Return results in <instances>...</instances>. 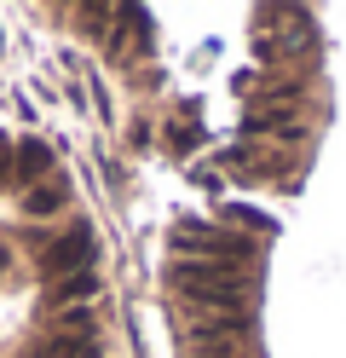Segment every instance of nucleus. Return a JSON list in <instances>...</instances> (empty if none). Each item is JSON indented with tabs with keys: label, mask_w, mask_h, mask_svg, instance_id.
<instances>
[{
	"label": "nucleus",
	"mask_w": 346,
	"mask_h": 358,
	"mask_svg": "<svg viewBox=\"0 0 346 358\" xmlns=\"http://www.w3.org/2000/svg\"><path fill=\"white\" fill-rule=\"evenodd\" d=\"M168 283L185 295V312H248L254 295V266H208V260H179Z\"/></svg>",
	"instance_id": "1"
},
{
	"label": "nucleus",
	"mask_w": 346,
	"mask_h": 358,
	"mask_svg": "<svg viewBox=\"0 0 346 358\" xmlns=\"http://www.w3.org/2000/svg\"><path fill=\"white\" fill-rule=\"evenodd\" d=\"M173 249H185L191 260H208V266H248L260 243L225 231V226H208V220H185L173 231Z\"/></svg>",
	"instance_id": "2"
},
{
	"label": "nucleus",
	"mask_w": 346,
	"mask_h": 358,
	"mask_svg": "<svg viewBox=\"0 0 346 358\" xmlns=\"http://www.w3.org/2000/svg\"><path fill=\"white\" fill-rule=\"evenodd\" d=\"M179 335L191 352H231L254 335V312H185Z\"/></svg>",
	"instance_id": "3"
},
{
	"label": "nucleus",
	"mask_w": 346,
	"mask_h": 358,
	"mask_svg": "<svg viewBox=\"0 0 346 358\" xmlns=\"http://www.w3.org/2000/svg\"><path fill=\"white\" fill-rule=\"evenodd\" d=\"M41 278H75V272H92V231L87 226H69V231H58L52 243L41 249Z\"/></svg>",
	"instance_id": "4"
},
{
	"label": "nucleus",
	"mask_w": 346,
	"mask_h": 358,
	"mask_svg": "<svg viewBox=\"0 0 346 358\" xmlns=\"http://www.w3.org/2000/svg\"><path fill=\"white\" fill-rule=\"evenodd\" d=\"M12 179H35V185H41V179H52V150H46L41 139H17V150H12Z\"/></svg>",
	"instance_id": "5"
},
{
	"label": "nucleus",
	"mask_w": 346,
	"mask_h": 358,
	"mask_svg": "<svg viewBox=\"0 0 346 358\" xmlns=\"http://www.w3.org/2000/svg\"><path fill=\"white\" fill-rule=\"evenodd\" d=\"M64 203H69V185H64L58 173H52V179H41V185H29V191H23V214H35V220H41V214H58Z\"/></svg>",
	"instance_id": "6"
},
{
	"label": "nucleus",
	"mask_w": 346,
	"mask_h": 358,
	"mask_svg": "<svg viewBox=\"0 0 346 358\" xmlns=\"http://www.w3.org/2000/svg\"><path fill=\"white\" fill-rule=\"evenodd\" d=\"M35 358H99V341H92V335L58 329V335H46V341L35 347Z\"/></svg>",
	"instance_id": "7"
},
{
	"label": "nucleus",
	"mask_w": 346,
	"mask_h": 358,
	"mask_svg": "<svg viewBox=\"0 0 346 358\" xmlns=\"http://www.w3.org/2000/svg\"><path fill=\"white\" fill-rule=\"evenodd\" d=\"M92 295H99V272H75V278H58L52 289H46V301H52V306H81Z\"/></svg>",
	"instance_id": "8"
},
{
	"label": "nucleus",
	"mask_w": 346,
	"mask_h": 358,
	"mask_svg": "<svg viewBox=\"0 0 346 358\" xmlns=\"http://www.w3.org/2000/svg\"><path fill=\"white\" fill-rule=\"evenodd\" d=\"M0 185H12V156H6V139H0Z\"/></svg>",
	"instance_id": "9"
},
{
	"label": "nucleus",
	"mask_w": 346,
	"mask_h": 358,
	"mask_svg": "<svg viewBox=\"0 0 346 358\" xmlns=\"http://www.w3.org/2000/svg\"><path fill=\"white\" fill-rule=\"evenodd\" d=\"M191 358H243V347H231V352H191Z\"/></svg>",
	"instance_id": "10"
}]
</instances>
